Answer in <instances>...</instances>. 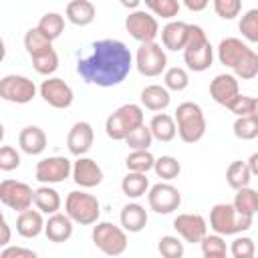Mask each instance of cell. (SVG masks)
<instances>
[{
    "label": "cell",
    "instance_id": "1",
    "mask_svg": "<svg viewBox=\"0 0 258 258\" xmlns=\"http://www.w3.org/2000/svg\"><path fill=\"white\" fill-rule=\"evenodd\" d=\"M133 54L125 42L115 38H103L91 44V54L79 58L77 73L89 85L115 87L121 85L133 69Z\"/></svg>",
    "mask_w": 258,
    "mask_h": 258
},
{
    "label": "cell",
    "instance_id": "2",
    "mask_svg": "<svg viewBox=\"0 0 258 258\" xmlns=\"http://www.w3.org/2000/svg\"><path fill=\"white\" fill-rule=\"evenodd\" d=\"M218 60L234 71L236 79L250 81L258 77V52L252 50L244 40L228 36L218 44Z\"/></svg>",
    "mask_w": 258,
    "mask_h": 258
},
{
    "label": "cell",
    "instance_id": "3",
    "mask_svg": "<svg viewBox=\"0 0 258 258\" xmlns=\"http://www.w3.org/2000/svg\"><path fill=\"white\" fill-rule=\"evenodd\" d=\"M183 60L187 69L194 73H204L214 62V46L210 44L204 28L198 24H189L187 42L183 48Z\"/></svg>",
    "mask_w": 258,
    "mask_h": 258
},
{
    "label": "cell",
    "instance_id": "4",
    "mask_svg": "<svg viewBox=\"0 0 258 258\" xmlns=\"http://www.w3.org/2000/svg\"><path fill=\"white\" fill-rule=\"evenodd\" d=\"M143 123H145L143 121V107L135 105V103H125L107 117L105 133L113 141H125L129 137V133H133Z\"/></svg>",
    "mask_w": 258,
    "mask_h": 258
},
{
    "label": "cell",
    "instance_id": "5",
    "mask_svg": "<svg viewBox=\"0 0 258 258\" xmlns=\"http://www.w3.org/2000/svg\"><path fill=\"white\" fill-rule=\"evenodd\" d=\"M175 125H177V135L183 143H198L206 135V117L204 111L198 103L185 101L179 103L175 109Z\"/></svg>",
    "mask_w": 258,
    "mask_h": 258
},
{
    "label": "cell",
    "instance_id": "6",
    "mask_svg": "<svg viewBox=\"0 0 258 258\" xmlns=\"http://www.w3.org/2000/svg\"><path fill=\"white\" fill-rule=\"evenodd\" d=\"M250 226H252V218L238 214L232 204H216L210 210V228L214 230V234L236 236L240 232L250 230Z\"/></svg>",
    "mask_w": 258,
    "mask_h": 258
},
{
    "label": "cell",
    "instance_id": "7",
    "mask_svg": "<svg viewBox=\"0 0 258 258\" xmlns=\"http://www.w3.org/2000/svg\"><path fill=\"white\" fill-rule=\"evenodd\" d=\"M64 214L81 226H91L99 222L101 216V204L93 194L87 191H71L64 200Z\"/></svg>",
    "mask_w": 258,
    "mask_h": 258
},
{
    "label": "cell",
    "instance_id": "8",
    "mask_svg": "<svg viewBox=\"0 0 258 258\" xmlns=\"http://www.w3.org/2000/svg\"><path fill=\"white\" fill-rule=\"evenodd\" d=\"M91 238L93 244L107 256H121L129 244L127 232L111 222H97V226H93Z\"/></svg>",
    "mask_w": 258,
    "mask_h": 258
},
{
    "label": "cell",
    "instance_id": "9",
    "mask_svg": "<svg viewBox=\"0 0 258 258\" xmlns=\"http://www.w3.org/2000/svg\"><path fill=\"white\" fill-rule=\"evenodd\" d=\"M135 69L143 77H159L167 71V54L165 48L157 42L139 44L135 52Z\"/></svg>",
    "mask_w": 258,
    "mask_h": 258
},
{
    "label": "cell",
    "instance_id": "10",
    "mask_svg": "<svg viewBox=\"0 0 258 258\" xmlns=\"http://www.w3.org/2000/svg\"><path fill=\"white\" fill-rule=\"evenodd\" d=\"M0 202L10 210L22 214L34 204V189L24 181L4 179L0 181Z\"/></svg>",
    "mask_w": 258,
    "mask_h": 258
},
{
    "label": "cell",
    "instance_id": "11",
    "mask_svg": "<svg viewBox=\"0 0 258 258\" xmlns=\"http://www.w3.org/2000/svg\"><path fill=\"white\" fill-rule=\"evenodd\" d=\"M0 97L8 103L24 105L36 97V85L24 75H6L0 79Z\"/></svg>",
    "mask_w": 258,
    "mask_h": 258
},
{
    "label": "cell",
    "instance_id": "12",
    "mask_svg": "<svg viewBox=\"0 0 258 258\" xmlns=\"http://www.w3.org/2000/svg\"><path fill=\"white\" fill-rule=\"evenodd\" d=\"M125 28L141 44L155 42V36L159 34L157 18L151 12H147V10H133V12H129L127 18H125Z\"/></svg>",
    "mask_w": 258,
    "mask_h": 258
},
{
    "label": "cell",
    "instance_id": "13",
    "mask_svg": "<svg viewBox=\"0 0 258 258\" xmlns=\"http://www.w3.org/2000/svg\"><path fill=\"white\" fill-rule=\"evenodd\" d=\"M36 179L42 185H50V183H60L67 177L73 175V163L69 157L64 155H50L44 157L36 163Z\"/></svg>",
    "mask_w": 258,
    "mask_h": 258
},
{
    "label": "cell",
    "instance_id": "14",
    "mask_svg": "<svg viewBox=\"0 0 258 258\" xmlns=\"http://www.w3.org/2000/svg\"><path fill=\"white\" fill-rule=\"evenodd\" d=\"M147 202H149V208L155 214H171V212H175L179 208L181 194H179V189L175 185H171L167 181H159V183L149 187Z\"/></svg>",
    "mask_w": 258,
    "mask_h": 258
},
{
    "label": "cell",
    "instance_id": "15",
    "mask_svg": "<svg viewBox=\"0 0 258 258\" xmlns=\"http://www.w3.org/2000/svg\"><path fill=\"white\" fill-rule=\"evenodd\" d=\"M38 91H40L42 101L54 109H69L73 105V99H75L71 85L58 77H48L46 81H42Z\"/></svg>",
    "mask_w": 258,
    "mask_h": 258
},
{
    "label": "cell",
    "instance_id": "16",
    "mask_svg": "<svg viewBox=\"0 0 258 258\" xmlns=\"http://www.w3.org/2000/svg\"><path fill=\"white\" fill-rule=\"evenodd\" d=\"M173 228L181 240L189 244H202V240L208 236V222L202 214H177Z\"/></svg>",
    "mask_w": 258,
    "mask_h": 258
},
{
    "label": "cell",
    "instance_id": "17",
    "mask_svg": "<svg viewBox=\"0 0 258 258\" xmlns=\"http://www.w3.org/2000/svg\"><path fill=\"white\" fill-rule=\"evenodd\" d=\"M240 95H242V93H240V81H238L234 75H230V73L216 75L214 81L210 83V97H212L218 105H222V107H226V109H230L232 103H234Z\"/></svg>",
    "mask_w": 258,
    "mask_h": 258
},
{
    "label": "cell",
    "instance_id": "18",
    "mask_svg": "<svg viewBox=\"0 0 258 258\" xmlns=\"http://www.w3.org/2000/svg\"><path fill=\"white\" fill-rule=\"evenodd\" d=\"M93 141H95V131L91 127V123L87 121H77L71 129H69V135H67V147L73 155L77 157H85V153L93 147Z\"/></svg>",
    "mask_w": 258,
    "mask_h": 258
},
{
    "label": "cell",
    "instance_id": "19",
    "mask_svg": "<svg viewBox=\"0 0 258 258\" xmlns=\"http://www.w3.org/2000/svg\"><path fill=\"white\" fill-rule=\"evenodd\" d=\"M73 179L81 187H95L103 181V169L91 157H77L73 163Z\"/></svg>",
    "mask_w": 258,
    "mask_h": 258
},
{
    "label": "cell",
    "instance_id": "20",
    "mask_svg": "<svg viewBox=\"0 0 258 258\" xmlns=\"http://www.w3.org/2000/svg\"><path fill=\"white\" fill-rule=\"evenodd\" d=\"M187 34H189V24L181 22V20H171L161 28V44L167 50H183L185 42H187Z\"/></svg>",
    "mask_w": 258,
    "mask_h": 258
},
{
    "label": "cell",
    "instance_id": "21",
    "mask_svg": "<svg viewBox=\"0 0 258 258\" xmlns=\"http://www.w3.org/2000/svg\"><path fill=\"white\" fill-rule=\"evenodd\" d=\"M119 222H121V228L125 232L137 234L147 226V210L137 202H129L121 208Z\"/></svg>",
    "mask_w": 258,
    "mask_h": 258
},
{
    "label": "cell",
    "instance_id": "22",
    "mask_svg": "<svg viewBox=\"0 0 258 258\" xmlns=\"http://www.w3.org/2000/svg\"><path fill=\"white\" fill-rule=\"evenodd\" d=\"M18 145L28 155H40L46 149V133L36 125H26L18 133Z\"/></svg>",
    "mask_w": 258,
    "mask_h": 258
},
{
    "label": "cell",
    "instance_id": "23",
    "mask_svg": "<svg viewBox=\"0 0 258 258\" xmlns=\"http://www.w3.org/2000/svg\"><path fill=\"white\" fill-rule=\"evenodd\" d=\"M44 234L50 242H56V244L67 242L73 236V220L67 214L56 212V214L48 216V220L44 224Z\"/></svg>",
    "mask_w": 258,
    "mask_h": 258
},
{
    "label": "cell",
    "instance_id": "24",
    "mask_svg": "<svg viewBox=\"0 0 258 258\" xmlns=\"http://www.w3.org/2000/svg\"><path fill=\"white\" fill-rule=\"evenodd\" d=\"M64 12H67V20L75 26H87L97 16V8L89 0H73L67 4Z\"/></svg>",
    "mask_w": 258,
    "mask_h": 258
},
{
    "label": "cell",
    "instance_id": "25",
    "mask_svg": "<svg viewBox=\"0 0 258 258\" xmlns=\"http://www.w3.org/2000/svg\"><path fill=\"white\" fill-rule=\"evenodd\" d=\"M139 99H141V105H143L145 109L155 111V113L165 111V109L169 107V101H171L169 91H167L165 87H161V85H147V87L141 91Z\"/></svg>",
    "mask_w": 258,
    "mask_h": 258
},
{
    "label": "cell",
    "instance_id": "26",
    "mask_svg": "<svg viewBox=\"0 0 258 258\" xmlns=\"http://www.w3.org/2000/svg\"><path fill=\"white\" fill-rule=\"evenodd\" d=\"M44 220H42V212L38 210H26L22 214H18L16 218V232L22 238H36L38 234L44 232Z\"/></svg>",
    "mask_w": 258,
    "mask_h": 258
},
{
    "label": "cell",
    "instance_id": "27",
    "mask_svg": "<svg viewBox=\"0 0 258 258\" xmlns=\"http://www.w3.org/2000/svg\"><path fill=\"white\" fill-rule=\"evenodd\" d=\"M149 129H151V135L153 139L161 141V143H167L171 139H175L177 135V125H175V119L167 113H157L151 117V123H149Z\"/></svg>",
    "mask_w": 258,
    "mask_h": 258
},
{
    "label": "cell",
    "instance_id": "28",
    "mask_svg": "<svg viewBox=\"0 0 258 258\" xmlns=\"http://www.w3.org/2000/svg\"><path fill=\"white\" fill-rule=\"evenodd\" d=\"M60 204H62V200H60V196H58V191L54 187L40 185V187L34 189V206H36L38 212L52 216V214H56L60 210Z\"/></svg>",
    "mask_w": 258,
    "mask_h": 258
},
{
    "label": "cell",
    "instance_id": "29",
    "mask_svg": "<svg viewBox=\"0 0 258 258\" xmlns=\"http://www.w3.org/2000/svg\"><path fill=\"white\" fill-rule=\"evenodd\" d=\"M24 48L30 54V58H38V56L48 54L50 50H54L52 48V40H48L36 26L26 30V34H24Z\"/></svg>",
    "mask_w": 258,
    "mask_h": 258
},
{
    "label": "cell",
    "instance_id": "30",
    "mask_svg": "<svg viewBox=\"0 0 258 258\" xmlns=\"http://www.w3.org/2000/svg\"><path fill=\"white\" fill-rule=\"evenodd\" d=\"M226 181H228V185H230L232 189H236V191L248 187L250 181H252V171H250V167H248V161H242V159L232 161V163L228 165V169H226Z\"/></svg>",
    "mask_w": 258,
    "mask_h": 258
},
{
    "label": "cell",
    "instance_id": "31",
    "mask_svg": "<svg viewBox=\"0 0 258 258\" xmlns=\"http://www.w3.org/2000/svg\"><path fill=\"white\" fill-rule=\"evenodd\" d=\"M121 189L127 198L137 200L141 196H145L149 191V179L145 173H135V171H127V175L121 179Z\"/></svg>",
    "mask_w": 258,
    "mask_h": 258
},
{
    "label": "cell",
    "instance_id": "32",
    "mask_svg": "<svg viewBox=\"0 0 258 258\" xmlns=\"http://www.w3.org/2000/svg\"><path fill=\"white\" fill-rule=\"evenodd\" d=\"M232 206L236 208L238 214L248 216V218H254L256 208H258V191H256V189H250V187L238 189L236 196H234Z\"/></svg>",
    "mask_w": 258,
    "mask_h": 258
},
{
    "label": "cell",
    "instance_id": "33",
    "mask_svg": "<svg viewBox=\"0 0 258 258\" xmlns=\"http://www.w3.org/2000/svg\"><path fill=\"white\" fill-rule=\"evenodd\" d=\"M36 28L48 40H56L62 34V30H64V16H60L58 12H46L44 16H40Z\"/></svg>",
    "mask_w": 258,
    "mask_h": 258
},
{
    "label": "cell",
    "instance_id": "34",
    "mask_svg": "<svg viewBox=\"0 0 258 258\" xmlns=\"http://www.w3.org/2000/svg\"><path fill=\"white\" fill-rule=\"evenodd\" d=\"M153 171L157 177L165 179V181H171L179 175L181 171V163L173 157V155H161L155 159V165H153Z\"/></svg>",
    "mask_w": 258,
    "mask_h": 258
},
{
    "label": "cell",
    "instance_id": "35",
    "mask_svg": "<svg viewBox=\"0 0 258 258\" xmlns=\"http://www.w3.org/2000/svg\"><path fill=\"white\" fill-rule=\"evenodd\" d=\"M125 165L129 171L135 173H147L149 169H153L155 165V157L151 155V151H131L125 159Z\"/></svg>",
    "mask_w": 258,
    "mask_h": 258
},
{
    "label": "cell",
    "instance_id": "36",
    "mask_svg": "<svg viewBox=\"0 0 258 258\" xmlns=\"http://www.w3.org/2000/svg\"><path fill=\"white\" fill-rule=\"evenodd\" d=\"M145 8L153 16H161L171 22V18L177 16L179 12V2L177 0H145Z\"/></svg>",
    "mask_w": 258,
    "mask_h": 258
},
{
    "label": "cell",
    "instance_id": "37",
    "mask_svg": "<svg viewBox=\"0 0 258 258\" xmlns=\"http://www.w3.org/2000/svg\"><path fill=\"white\" fill-rule=\"evenodd\" d=\"M163 83L167 91H183L189 85V75L183 67H169L163 73Z\"/></svg>",
    "mask_w": 258,
    "mask_h": 258
},
{
    "label": "cell",
    "instance_id": "38",
    "mask_svg": "<svg viewBox=\"0 0 258 258\" xmlns=\"http://www.w3.org/2000/svg\"><path fill=\"white\" fill-rule=\"evenodd\" d=\"M125 143L133 149V151H149L151 143H153V135H151V129L149 125H141L137 127L133 133H129V137L125 139Z\"/></svg>",
    "mask_w": 258,
    "mask_h": 258
},
{
    "label": "cell",
    "instance_id": "39",
    "mask_svg": "<svg viewBox=\"0 0 258 258\" xmlns=\"http://www.w3.org/2000/svg\"><path fill=\"white\" fill-rule=\"evenodd\" d=\"M232 131L238 139L242 141H250V139H256L258 137V121L254 117H236L234 125H232Z\"/></svg>",
    "mask_w": 258,
    "mask_h": 258
},
{
    "label": "cell",
    "instance_id": "40",
    "mask_svg": "<svg viewBox=\"0 0 258 258\" xmlns=\"http://www.w3.org/2000/svg\"><path fill=\"white\" fill-rule=\"evenodd\" d=\"M242 36L248 42H258V8H250L244 12V16L240 18L238 24Z\"/></svg>",
    "mask_w": 258,
    "mask_h": 258
},
{
    "label": "cell",
    "instance_id": "41",
    "mask_svg": "<svg viewBox=\"0 0 258 258\" xmlns=\"http://www.w3.org/2000/svg\"><path fill=\"white\" fill-rule=\"evenodd\" d=\"M157 250L161 254V258H183V242L177 236H161Z\"/></svg>",
    "mask_w": 258,
    "mask_h": 258
},
{
    "label": "cell",
    "instance_id": "42",
    "mask_svg": "<svg viewBox=\"0 0 258 258\" xmlns=\"http://www.w3.org/2000/svg\"><path fill=\"white\" fill-rule=\"evenodd\" d=\"M32 67H34V71L38 75L50 77L58 69V54H56V50H50L48 54H42L38 58H32Z\"/></svg>",
    "mask_w": 258,
    "mask_h": 258
},
{
    "label": "cell",
    "instance_id": "43",
    "mask_svg": "<svg viewBox=\"0 0 258 258\" xmlns=\"http://www.w3.org/2000/svg\"><path fill=\"white\" fill-rule=\"evenodd\" d=\"M230 252L234 258H252L256 254V244L248 236H238V238H234Z\"/></svg>",
    "mask_w": 258,
    "mask_h": 258
},
{
    "label": "cell",
    "instance_id": "44",
    "mask_svg": "<svg viewBox=\"0 0 258 258\" xmlns=\"http://www.w3.org/2000/svg\"><path fill=\"white\" fill-rule=\"evenodd\" d=\"M214 10L220 18L224 20H232L240 14L242 10V2L240 0H214Z\"/></svg>",
    "mask_w": 258,
    "mask_h": 258
},
{
    "label": "cell",
    "instance_id": "45",
    "mask_svg": "<svg viewBox=\"0 0 258 258\" xmlns=\"http://www.w3.org/2000/svg\"><path fill=\"white\" fill-rule=\"evenodd\" d=\"M202 252L204 254H224L228 256V246H226V240L220 236V234H208L204 240H202Z\"/></svg>",
    "mask_w": 258,
    "mask_h": 258
},
{
    "label": "cell",
    "instance_id": "46",
    "mask_svg": "<svg viewBox=\"0 0 258 258\" xmlns=\"http://www.w3.org/2000/svg\"><path fill=\"white\" fill-rule=\"evenodd\" d=\"M20 165V153L12 145H2L0 147V169L2 171H12Z\"/></svg>",
    "mask_w": 258,
    "mask_h": 258
},
{
    "label": "cell",
    "instance_id": "47",
    "mask_svg": "<svg viewBox=\"0 0 258 258\" xmlns=\"http://www.w3.org/2000/svg\"><path fill=\"white\" fill-rule=\"evenodd\" d=\"M252 107H254V97L240 95V97L232 103V107H230L228 111H232L236 117H248V115H252Z\"/></svg>",
    "mask_w": 258,
    "mask_h": 258
},
{
    "label": "cell",
    "instance_id": "48",
    "mask_svg": "<svg viewBox=\"0 0 258 258\" xmlns=\"http://www.w3.org/2000/svg\"><path fill=\"white\" fill-rule=\"evenodd\" d=\"M0 258H38V254L24 246H6L0 252Z\"/></svg>",
    "mask_w": 258,
    "mask_h": 258
},
{
    "label": "cell",
    "instance_id": "49",
    "mask_svg": "<svg viewBox=\"0 0 258 258\" xmlns=\"http://www.w3.org/2000/svg\"><path fill=\"white\" fill-rule=\"evenodd\" d=\"M185 8L191 12H200L208 8V0H185Z\"/></svg>",
    "mask_w": 258,
    "mask_h": 258
},
{
    "label": "cell",
    "instance_id": "50",
    "mask_svg": "<svg viewBox=\"0 0 258 258\" xmlns=\"http://www.w3.org/2000/svg\"><path fill=\"white\" fill-rule=\"evenodd\" d=\"M0 224H2V240H0V244L6 248V246H8V242H10V226H8V222H6V218H4V216L0 218Z\"/></svg>",
    "mask_w": 258,
    "mask_h": 258
},
{
    "label": "cell",
    "instance_id": "51",
    "mask_svg": "<svg viewBox=\"0 0 258 258\" xmlns=\"http://www.w3.org/2000/svg\"><path fill=\"white\" fill-rule=\"evenodd\" d=\"M248 167H250L252 175H258V151L248 157Z\"/></svg>",
    "mask_w": 258,
    "mask_h": 258
},
{
    "label": "cell",
    "instance_id": "52",
    "mask_svg": "<svg viewBox=\"0 0 258 258\" xmlns=\"http://www.w3.org/2000/svg\"><path fill=\"white\" fill-rule=\"evenodd\" d=\"M250 117H254L258 121V97H254V107H252V115Z\"/></svg>",
    "mask_w": 258,
    "mask_h": 258
},
{
    "label": "cell",
    "instance_id": "53",
    "mask_svg": "<svg viewBox=\"0 0 258 258\" xmlns=\"http://www.w3.org/2000/svg\"><path fill=\"white\" fill-rule=\"evenodd\" d=\"M121 4H123L125 8H137V6H139V2H137V0H133V2H121Z\"/></svg>",
    "mask_w": 258,
    "mask_h": 258
},
{
    "label": "cell",
    "instance_id": "54",
    "mask_svg": "<svg viewBox=\"0 0 258 258\" xmlns=\"http://www.w3.org/2000/svg\"><path fill=\"white\" fill-rule=\"evenodd\" d=\"M204 258H226L224 254H204Z\"/></svg>",
    "mask_w": 258,
    "mask_h": 258
},
{
    "label": "cell",
    "instance_id": "55",
    "mask_svg": "<svg viewBox=\"0 0 258 258\" xmlns=\"http://www.w3.org/2000/svg\"><path fill=\"white\" fill-rule=\"evenodd\" d=\"M256 214H258V208H256Z\"/></svg>",
    "mask_w": 258,
    "mask_h": 258
},
{
    "label": "cell",
    "instance_id": "56",
    "mask_svg": "<svg viewBox=\"0 0 258 258\" xmlns=\"http://www.w3.org/2000/svg\"><path fill=\"white\" fill-rule=\"evenodd\" d=\"M252 258H254V256H252Z\"/></svg>",
    "mask_w": 258,
    "mask_h": 258
}]
</instances>
